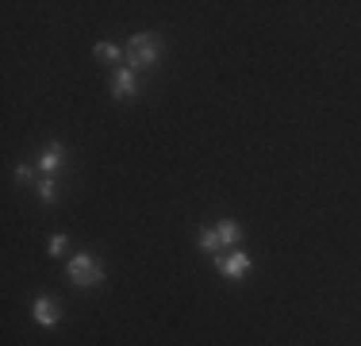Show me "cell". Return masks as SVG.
<instances>
[{"label": "cell", "instance_id": "9", "mask_svg": "<svg viewBox=\"0 0 361 346\" xmlns=\"http://www.w3.org/2000/svg\"><path fill=\"white\" fill-rule=\"evenodd\" d=\"M97 58H100V62H123L127 50H119L116 42H97Z\"/></svg>", "mask_w": 361, "mask_h": 346}, {"label": "cell", "instance_id": "8", "mask_svg": "<svg viewBox=\"0 0 361 346\" xmlns=\"http://www.w3.org/2000/svg\"><path fill=\"white\" fill-rule=\"evenodd\" d=\"M196 242H200V250H204V254H212V258H223V242H219V231H216V227H204V231H200V239H196Z\"/></svg>", "mask_w": 361, "mask_h": 346}, {"label": "cell", "instance_id": "11", "mask_svg": "<svg viewBox=\"0 0 361 346\" xmlns=\"http://www.w3.org/2000/svg\"><path fill=\"white\" fill-rule=\"evenodd\" d=\"M66 246H70V239H66V235H50V242H47V250H50L54 258H62Z\"/></svg>", "mask_w": 361, "mask_h": 346}, {"label": "cell", "instance_id": "10", "mask_svg": "<svg viewBox=\"0 0 361 346\" xmlns=\"http://www.w3.org/2000/svg\"><path fill=\"white\" fill-rule=\"evenodd\" d=\"M39 201L47 204V208L58 204V181H54V177H42V181H39Z\"/></svg>", "mask_w": 361, "mask_h": 346}, {"label": "cell", "instance_id": "7", "mask_svg": "<svg viewBox=\"0 0 361 346\" xmlns=\"http://www.w3.org/2000/svg\"><path fill=\"white\" fill-rule=\"evenodd\" d=\"M216 231H219L223 250H238V242H243V223H235V220H219V223H216Z\"/></svg>", "mask_w": 361, "mask_h": 346}, {"label": "cell", "instance_id": "4", "mask_svg": "<svg viewBox=\"0 0 361 346\" xmlns=\"http://www.w3.org/2000/svg\"><path fill=\"white\" fill-rule=\"evenodd\" d=\"M31 316H35L39 327H58L62 323V308H58V300H50V297H39L35 304H31Z\"/></svg>", "mask_w": 361, "mask_h": 346}, {"label": "cell", "instance_id": "12", "mask_svg": "<svg viewBox=\"0 0 361 346\" xmlns=\"http://www.w3.org/2000/svg\"><path fill=\"white\" fill-rule=\"evenodd\" d=\"M16 177H20V181H31V177H35V169H31L27 162H20V166H16Z\"/></svg>", "mask_w": 361, "mask_h": 346}, {"label": "cell", "instance_id": "2", "mask_svg": "<svg viewBox=\"0 0 361 346\" xmlns=\"http://www.w3.org/2000/svg\"><path fill=\"white\" fill-rule=\"evenodd\" d=\"M66 273H70V281L81 285V289H97V285H104V266H100L92 254H85V250L70 258Z\"/></svg>", "mask_w": 361, "mask_h": 346}, {"label": "cell", "instance_id": "1", "mask_svg": "<svg viewBox=\"0 0 361 346\" xmlns=\"http://www.w3.org/2000/svg\"><path fill=\"white\" fill-rule=\"evenodd\" d=\"M158 58H161V39L154 31H139V35H131V42H127V69H154L158 66Z\"/></svg>", "mask_w": 361, "mask_h": 346}, {"label": "cell", "instance_id": "3", "mask_svg": "<svg viewBox=\"0 0 361 346\" xmlns=\"http://www.w3.org/2000/svg\"><path fill=\"white\" fill-rule=\"evenodd\" d=\"M216 266L227 281H243V277L250 273V254H246V250H227L223 258H216Z\"/></svg>", "mask_w": 361, "mask_h": 346}, {"label": "cell", "instance_id": "6", "mask_svg": "<svg viewBox=\"0 0 361 346\" xmlns=\"http://www.w3.org/2000/svg\"><path fill=\"white\" fill-rule=\"evenodd\" d=\"M62 162H66V150H62V143H50V146H42V154H39V169L47 173V177H54V173L62 169Z\"/></svg>", "mask_w": 361, "mask_h": 346}, {"label": "cell", "instance_id": "5", "mask_svg": "<svg viewBox=\"0 0 361 346\" xmlns=\"http://www.w3.org/2000/svg\"><path fill=\"white\" fill-rule=\"evenodd\" d=\"M135 93H139V81H135V69L119 66V69H116V77H111V97H116V100H131Z\"/></svg>", "mask_w": 361, "mask_h": 346}]
</instances>
